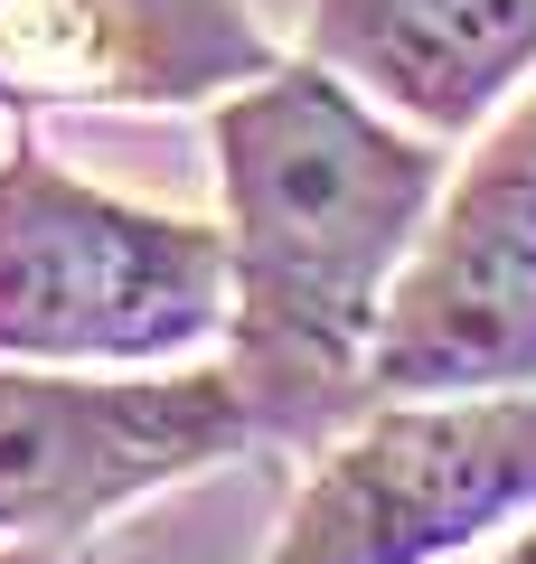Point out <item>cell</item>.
Segmentation results:
<instances>
[{
    "instance_id": "cell-1",
    "label": "cell",
    "mask_w": 536,
    "mask_h": 564,
    "mask_svg": "<svg viewBox=\"0 0 536 564\" xmlns=\"http://www.w3.org/2000/svg\"><path fill=\"white\" fill-rule=\"evenodd\" d=\"M226 188V377L255 443L320 452L367 414V348L452 161L320 57H282L207 122Z\"/></svg>"
},
{
    "instance_id": "cell-2",
    "label": "cell",
    "mask_w": 536,
    "mask_h": 564,
    "mask_svg": "<svg viewBox=\"0 0 536 564\" xmlns=\"http://www.w3.org/2000/svg\"><path fill=\"white\" fill-rule=\"evenodd\" d=\"M226 226L132 207L10 141L0 161V358L29 367H179L226 339Z\"/></svg>"
},
{
    "instance_id": "cell-3",
    "label": "cell",
    "mask_w": 536,
    "mask_h": 564,
    "mask_svg": "<svg viewBox=\"0 0 536 564\" xmlns=\"http://www.w3.org/2000/svg\"><path fill=\"white\" fill-rule=\"evenodd\" d=\"M508 518H536V386L367 404L320 443L264 564H442Z\"/></svg>"
},
{
    "instance_id": "cell-4",
    "label": "cell",
    "mask_w": 536,
    "mask_h": 564,
    "mask_svg": "<svg viewBox=\"0 0 536 564\" xmlns=\"http://www.w3.org/2000/svg\"><path fill=\"white\" fill-rule=\"evenodd\" d=\"M536 386V76L442 180L367 348V404Z\"/></svg>"
},
{
    "instance_id": "cell-5",
    "label": "cell",
    "mask_w": 536,
    "mask_h": 564,
    "mask_svg": "<svg viewBox=\"0 0 536 564\" xmlns=\"http://www.w3.org/2000/svg\"><path fill=\"white\" fill-rule=\"evenodd\" d=\"M255 452V414L226 367L189 377H57L0 358V536L10 545H85L199 470Z\"/></svg>"
},
{
    "instance_id": "cell-6",
    "label": "cell",
    "mask_w": 536,
    "mask_h": 564,
    "mask_svg": "<svg viewBox=\"0 0 536 564\" xmlns=\"http://www.w3.org/2000/svg\"><path fill=\"white\" fill-rule=\"evenodd\" d=\"M274 66L245 0H0V113H189Z\"/></svg>"
},
{
    "instance_id": "cell-7",
    "label": "cell",
    "mask_w": 536,
    "mask_h": 564,
    "mask_svg": "<svg viewBox=\"0 0 536 564\" xmlns=\"http://www.w3.org/2000/svg\"><path fill=\"white\" fill-rule=\"evenodd\" d=\"M311 57L377 113L471 141L536 76V0H311Z\"/></svg>"
},
{
    "instance_id": "cell-8",
    "label": "cell",
    "mask_w": 536,
    "mask_h": 564,
    "mask_svg": "<svg viewBox=\"0 0 536 564\" xmlns=\"http://www.w3.org/2000/svg\"><path fill=\"white\" fill-rule=\"evenodd\" d=\"M480 564H536V527H517V536L499 545V555H480Z\"/></svg>"
},
{
    "instance_id": "cell-9",
    "label": "cell",
    "mask_w": 536,
    "mask_h": 564,
    "mask_svg": "<svg viewBox=\"0 0 536 564\" xmlns=\"http://www.w3.org/2000/svg\"><path fill=\"white\" fill-rule=\"evenodd\" d=\"M0 564H76V555H57V545H0Z\"/></svg>"
}]
</instances>
